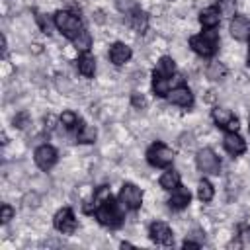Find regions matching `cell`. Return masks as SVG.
I'll return each instance as SVG.
<instances>
[{"instance_id":"15","label":"cell","mask_w":250,"mask_h":250,"mask_svg":"<svg viewBox=\"0 0 250 250\" xmlns=\"http://www.w3.org/2000/svg\"><path fill=\"white\" fill-rule=\"evenodd\" d=\"M219 18H221L219 8H205V10L199 14V23H201L205 29H215L217 23H219Z\"/></svg>"},{"instance_id":"23","label":"cell","mask_w":250,"mask_h":250,"mask_svg":"<svg viewBox=\"0 0 250 250\" xmlns=\"http://www.w3.org/2000/svg\"><path fill=\"white\" fill-rule=\"evenodd\" d=\"M227 76V66L219 61H213L209 66H207V78L211 80H223Z\"/></svg>"},{"instance_id":"20","label":"cell","mask_w":250,"mask_h":250,"mask_svg":"<svg viewBox=\"0 0 250 250\" xmlns=\"http://www.w3.org/2000/svg\"><path fill=\"white\" fill-rule=\"evenodd\" d=\"M178 186H180V174L178 172L166 170L160 176V188H164V189H176Z\"/></svg>"},{"instance_id":"1","label":"cell","mask_w":250,"mask_h":250,"mask_svg":"<svg viewBox=\"0 0 250 250\" xmlns=\"http://www.w3.org/2000/svg\"><path fill=\"white\" fill-rule=\"evenodd\" d=\"M123 203L119 201H113L111 197L109 199H105L104 203H100L98 207H96V219L104 225V227H109V229H117V227H121V223H123Z\"/></svg>"},{"instance_id":"28","label":"cell","mask_w":250,"mask_h":250,"mask_svg":"<svg viewBox=\"0 0 250 250\" xmlns=\"http://www.w3.org/2000/svg\"><path fill=\"white\" fill-rule=\"evenodd\" d=\"M61 123H62L66 129H74V127L78 125V117H76L74 111H62V115H61Z\"/></svg>"},{"instance_id":"33","label":"cell","mask_w":250,"mask_h":250,"mask_svg":"<svg viewBox=\"0 0 250 250\" xmlns=\"http://www.w3.org/2000/svg\"><path fill=\"white\" fill-rule=\"evenodd\" d=\"M23 203H25V207H37L39 205V195L37 193H27L23 197Z\"/></svg>"},{"instance_id":"38","label":"cell","mask_w":250,"mask_h":250,"mask_svg":"<svg viewBox=\"0 0 250 250\" xmlns=\"http://www.w3.org/2000/svg\"><path fill=\"white\" fill-rule=\"evenodd\" d=\"M248 66H250V57H248Z\"/></svg>"},{"instance_id":"24","label":"cell","mask_w":250,"mask_h":250,"mask_svg":"<svg viewBox=\"0 0 250 250\" xmlns=\"http://www.w3.org/2000/svg\"><path fill=\"white\" fill-rule=\"evenodd\" d=\"M152 90L156 96H168L172 90V80L170 78H154L152 80Z\"/></svg>"},{"instance_id":"4","label":"cell","mask_w":250,"mask_h":250,"mask_svg":"<svg viewBox=\"0 0 250 250\" xmlns=\"http://www.w3.org/2000/svg\"><path fill=\"white\" fill-rule=\"evenodd\" d=\"M146 160H148V164H152L156 168H166L174 160V150L170 146L162 145V143H154L146 150Z\"/></svg>"},{"instance_id":"22","label":"cell","mask_w":250,"mask_h":250,"mask_svg":"<svg viewBox=\"0 0 250 250\" xmlns=\"http://www.w3.org/2000/svg\"><path fill=\"white\" fill-rule=\"evenodd\" d=\"M96 129L92 127V125H84V123H80V127H78V133H76V141L78 143H94L96 141Z\"/></svg>"},{"instance_id":"32","label":"cell","mask_w":250,"mask_h":250,"mask_svg":"<svg viewBox=\"0 0 250 250\" xmlns=\"http://www.w3.org/2000/svg\"><path fill=\"white\" fill-rule=\"evenodd\" d=\"M14 217V209L8 205V203H4L2 205V209H0V221L6 225V223H10V219Z\"/></svg>"},{"instance_id":"26","label":"cell","mask_w":250,"mask_h":250,"mask_svg":"<svg viewBox=\"0 0 250 250\" xmlns=\"http://www.w3.org/2000/svg\"><path fill=\"white\" fill-rule=\"evenodd\" d=\"M37 23H39L41 31H45L47 35L53 33V27H57V25H55V20H49L45 14H37Z\"/></svg>"},{"instance_id":"6","label":"cell","mask_w":250,"mask_h":250,"mask_svg":"<svg viewBox=\"0 0 250 250\" xmlns=\"http://www.w3.org/2000/svg\"><path fill=\"white\" fill-rule=\"evenodd\" d=\"M119 201L123 203L125 209H139L143 203V191L135 184H123L119 191Z\"/></svg>"},{"instance_id":"25","label":"cell","mask_w":250,"mask_h":250,"mask_svg":"<svg viewBox=\"0 0 250 250\" xmlns=\"http://www.w3.org/2000/svg\"><path fill=\"white\" fill-rule=\"evenodd\" d=\"M213 193H215V189H213L211 182L209 180H201L199 186H197V197L201 201H211L213 199Z\"/></svg>"},{"instance_id":"31","label":"cell","mask_w":250,"mask_h":250,"mask_svg":"<svg viewBox=\"0 0 250 250\" xmlns=\"http://www.w3.org/2000/svg\"><path fill=\"white\" fill-rule=\"evenodd\" d=\"M27 125H29V115H27V111H21V113H18V115L14 117V127L25 129Z\"/></svg>"},{"instance_id":"39","label":"cell","mask_w":250,"mask_h":250,"mask_svg":"<svg viewBox=\"0 0 250 250\" xmlns=\"http://www.w3.org/2000/svg\"><path fill=\"white\" fill-rule=\"evenodd\" d=\"M248 47H250V45H248ZM248 57H250V55H248Z\"/></svg>"},{"instance_id":"34","label":"cell","mask_w":250,"mask_h":250,"mask_svg":"<svg viewBox=\"0 0 250 250\" xmlns=\"http://www.w3.org/2000/svg\"><path fill=\"white\" fill-rule=\"evenodd\" d=\"M131 104H133L135 107H139V109H141V107H145V105H146V100H145L143 96H139V94H133V98H131Z\"/></svg>"},{"instance_id":"27","label":"cell","mask_w":250,"mask_h":250,"mask_svg":"<svg viewBox=\"0 0 250 250\" xmlns=\"http://www.w3.org/2000/svg\"><path fill=\"white\" fill-rule=\"evenodd\" d=\"M217 4H219V12H221V16H234L236 0H217Z\"/></svg>"},{"instance_id":"5","label":"cell","mask_w":250,"mask_h":250,"mask_svg":"<svg viewBox=\"0 0 250 250\" xmlns=\"http://www.w3.org/2000/svg\"><path fill=\"white\" fill-rule=\"evenodd\" d=\"M195 162H197V168H199L201 172H205V174H219L221 162H219L217 154H215L211 148H201V150H197Z\"/></svg>"},{"instance_id":"8","label":"cell","mask_w":250,"mask_h":250,"mask_svg":"<svg viewBox=\"0 0 250 250\" xmlns=\"http://www.w3.org/2000/svg\"><path fill=\"white\" fill-rule=\"evenodd\" d=\"M148 234H150L152 242H156V244H164V246L174 244V234H172V230L166 223H160V221L152 223L150 229H148Z\"/></svg>"},{"instance_id":"29","label":"cell","mask_w":250,"mask_h":250,"mask_svg":"<svg viewBox=\"0 0 250 250\" xmlns=\"http://www.w3.org/2000/svg\"><path fill=\"white\" fill-rule=\"evenodd\" d=\"M111 197V191H109V188H105V186H102L96 193H94V203H96V207L100 205V203H104L105 199H109Z\"/></svg>"},{"instance_id":"13","label":"cell","mask_w":250,"mask_h":250,"mask_svg":"<svg viewBox=\"0 0 250 250\" xmlns=\"http://www.w3.org/2000/svg\"><path fill=\"white\" fill-rule=\"evenodd\" d=\"M131 59V47L125 45V43H113L111 49H109V61L117 66L125 64L127 61Z\"/></svg>"},{"instance_id":"11","label":"cell","mask_w":250,"mask_h":250,"mask_svg":"<svg viewBox=\"0 0 250 250\" xmlns=\"http://www.w3.org/2000/svg\"><path fill=\"white\" fill-rule=\"evenodd\" d=\"M230 35L236 41H246L250 39V20L246 16H234L230 20Z\"/></svg>"},{"instance_id":"17","label":"cell","mask_w":250,"mask_h":250,"mask_svg":"<svg viewBox=\"0 0 250 250\" xmlns=\"http://www.w3.org/2000/svg\"><path fill=\"white\" fill-rule=\"evenodd\" d=\"M78 72L84 74V76H88V78L94 76V72H96V61H94V57L90 53H82L78 57Z\"/></svg>"},{"instance_id":"2","label":"cell","mask_w":250,"mask_h":250,"mask_svg":"<svg viewBox=\"0 0 250 250\" xmlns=\"http://www.w3.org/2000/svg\"><path fill=\"white\" fill-rule=\"evenodd\" d=\"M189 47L201 57H213L217 53V47H219V35L215 29L201 31L189 39Z\"/></svg>"},{"instance_id":"9","label":"cell","mask_w":250,"mask_h":250,"mask_svg":"<svg viewBox=\"0 0 250 250\" xmlns=\"http://www.w3.org/2000/svg\"><path fill=\"white\" fill-rule=\"evenodd\" d=\"M55 162H57V150L51 145H41L35 150V164L41 170H51L55 166Z\"/></svg>"},{"instance_id":"16","label":"cell","mask_w":250,"mask_h":250,"mask_svg":"<svg viewBox=\"0 0 250 250\" xmlns=\"http://www.w3.org/2000/svg\"><path fill=\"white\" fill-rule=\"evenodd\" d=\"M176 72V64L170 57H162L154 68V78H172V74Z\"/></svg>"},{"instance_id":"12","label":"cell","mask_w":250,"mask_h":250,"mask_svg":"<svg viewBox=\"0 0 250 250\" xmlns=\"http://www.w3.org/2000/svg\"><path fill=\"white\" fill-rule=\"evenodd\" d=\"M223 146H225V150H227L229 154H232V156H238V154H242V152L246 150V143H244V139H242L236 131L225 135Z\"/></svg>"},{"instance_id":"3","label":"cell","mask_w":250,"mask_h":250,"mask_svg":"<svg viewBox=\"0 0 250 250\" xmlns=\"http://www.w3.org/2000/svg\"><path fill=\"white\" fill-rule=\"evenodd\" d=\"M53 20H55L57 29H59L64 37H68V39H74V37L84 29V27H82L80 18H78V16H74V14H70V12H66V10L57 12Z\"/></svg>"},{"instance_id":"21","label":"cell","mask_w":250,"mask_h":250,"mask_svg":"<svg viewBox=\"0 0 250 250\" xmlns=\"http://www.w3.org/2000/svg\"><path fill=\"white\" fill-rule=\"evenodd\" d=\"M72 43H74V47H76L78 51L88 53V51H90V47H92V35H90L86 29H82V31L72 39Z\"/></svg>"},{"instance_id":"30","label":"cell","mask_w":250,"mask_h":250,"mask_svg":"<svg viewBox=\"0 0 250 250\" xmlns=\"http://www.w3.org/2000/svg\"><path fill=\"white\" fill-rule=\"evenodd\" d=\"M115 6H117V10L123 12V14H131V12L137 8L135 0H115Z\"/></svg>"},{"instance_id":"14","label":"cell","mask_w":250,"mask_h":250,"mask_svg":"<svg viewBox=\"0 0 250 250\" xmlns=\"http://www.w3.org/2000/svg\"><path fill=\"white\" fill-rule=\"evenodd\" d=\"M189 199H191V193H189L186 188L178 186L176 189H172V195H170V199H168V205H170L172 209H184V207L189 205Z\"/></svg>"},{"instance_id":"35","label":"cell","mask_w":250,"mask_h":250,"mask_svg":"<svg viewBox=\"0 0 250 250\" xmlns=\"http://www.w3.org/2000/svg\"><path fill=\"white\" fill-rule=\"evenodd\" d=\"M240 240L242 244L250 242V227H240Z\"/></svg>"},{"instance_id":"37","label":"cell","mask_w":250,"mask_h":250,"mask_svg":"<svg viewBox=\"0 0 250 250\" xmlns=\"http://www.w3.org/2000/svg\"><path fill=\"white\" fill-rule=\"evenodd\" d=\"M131 246H133L131 242H121V248H131Z\"/></svg>"},{"instance_id":"19","label":"cell","mask_w":250,"mask_h":250,"mask_svg":"<svg viewBox=\"0 0 250 250\" xmlns=\"http://www.w3.org/2000/svg\"><path fill=\"white\" fill-rule=\"evenodd\" d=\"M211 115H213V121H215L219 127H223V129L234 119V115H232L230 109H227V107H215Z\"/></svg>"},{"instance_id":"36","label":"cell","mask_w":250,"mask_h":250,"mask_svg":"<svg viewBox=\"0 0 250 250\" xmlns=\"http://www.w3.org/2000/svg\"><path fill=\"white\" fill-rule=\"evenodd\" d=\"M184 248H199V242H193V240H184Z\"/></svg>"},{"instance_id":"7","label":"cell","mask_w":250,"mask_h":250,"mask_svg":"<svg viewBox=\"0 0 250 250\" xmlns=\"http://www.w3.org/2000/svg\"><path fill=\"white\" fill-rule=\"evenodd\" d=\"M53 225H55V229H57V230H61V232H64V234L74 232V229H76V219H74L72 209H68V207L59 209V211L55 213Z\"/></svg>"},{"instance_id":"10","label":"cell","mask_w":250,"mask_h":250,"mask_svg":"<svg viewBox=\"0 0 250 250\" xmlns=\"http://www.w3.org/2000/svg\"><path fill=\"white\" fill-rule=\"evenodd\" d=\"M168 102L174 104V105H180V107H191L193 104V94L189 92L188 86H176L168 92Z\"/></svg>"},{"instance_id":"18","label":"cell","mask_w":250,"mask_h":250,"mask_svg":"<svg viewBox=\"0 0 250 250\" xmlns=\"http://www.w3.org/2000/svg\"><path fill=\"white\" fill-rule=\"evenodd\" d=\"M131 25H133V29L135 31H139V33H143V31H146L148 29V16L143 12V10H139V8H135L133 12H131Z\"/></svg>"}]
</instances>
